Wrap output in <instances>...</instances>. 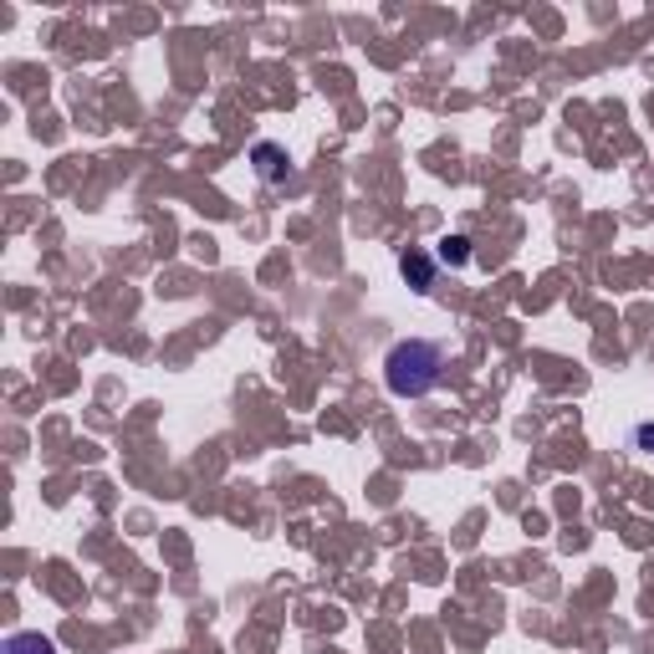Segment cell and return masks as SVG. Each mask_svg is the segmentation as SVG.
Returning <instances> with one entry per match:
<instances>
[{
  "instance_id": "cell-1",
  "label": "cell",
  "mask_w": 654,
  "mask_h": 654,
  "mask_svg": "<svg viewBox=\"0 0 654 654\" xmlns=\"http://www.w3.org/2000/svg\"><path fill=\"white\" fill-rule=\"evenodd\" d=\"M440 373H445V348L430 343V337H409V343H399L384 363L388 394H399V399H424V394L440 384Z\"/></svg>"
},
{
  "instance_id": "cell-2",
  "label": "cell",
  "mask_w": 654,
  "mask_h": 654,
  "mask_svg": "<svg viewBox=\"0 0 654 654\" xmlns=\"http://www.w3.org/2000/svg\"><path fill=\"white\" fill-rule=\"evenodd\" d=\"M251 159H256V174H261L267 185H282V180H292V159H286L276 144H256Z\"/></svg>"
},
{
  "instance_id": "cell-3",
  "label": "cell",
  "mask_w": 654,
  "mask_h": 654,
  "mask_svg": "<svg viewBox=\"0 0 654 654\" xmlns=\"http://www.w3.org/2000/svg\"><path fill=\"white\" fill-rule=\"evenodd\" d=\"M0 654H57V644L47 634H11L0 644Z\"/></svg>"
},
{
  "instance_id": "cell-4",
  "label": "cell",
  "mask_w": 654,
  "mask_h": 654,
  "mask_svg": "<svg viewBox=\"0 0 654 654\" xmlns=\"http://www.w3.org/2000/svg\"><path fill=\"white\" fill-rule=\"evenodd\" d=\"M399 267H404V276L415 282V292H430V286H435V271H430V261H424L420 251H409Z\"/></svg>"
},
{
  "instance_id": "cell-5",
  "label": "cell",
  "mask_w": 654,
  "mask_h": 654,
  "mask_svg": "<svg viewBox=\"0 0 654 654\" xmlns=\"http://www.w3.org/2000/svg\"><path fill=\"white\" fill-rule=\"evenodd\" d=\"M435 256L445 261V267H466V261H470V240H466V235H445Z\"/></svg>"
},
{
  "instance_id": "cell-6",
  "label": "cell",
  "mask_w": 654,
  "mask_h": 654,
  "mask_svg": "<svg viewBox=\"0 0 654 654\" xmlns=\"http://www.w3.org/2000/svg\"><path fill=\"white\" fill-rule=\"evenodd\" d=\"M634 445H654V424H639V430H634Z\"/></svg>"
}]
</instances>
